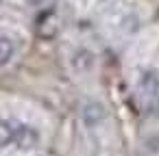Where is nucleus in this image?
Wrapping results in <instances>:
<instances>
[{
	"label": "nucleus",
	"instance_id": "f257e3e1",
	"mask_svg": "<svg viewBox=\"0 0 159 156\" xmlns=\"http://www.w3.org/2000/svg\"><path fill=\"white\" fill-rule=\"evenodd\" d=\"M135 95L144 113H150V115L159 113V70L146 67L137 74Z\"/></svg>",
	"mask_w": 159,
	"mask_h": 156
},
{
	"label": "nucleus",
	"instance_id": "f03ea898",
	"mask_svg": "<svg viewBox=\"0 0 159 156\" xmlns=\"http://www.w3.org/2000/svg\"><path fill=\"white\" fill-rule=\"evenodd\" d=\"M37 143H39V132H37L33 126H29V124H20V121H16V137H13V145H16L18 150L29 152V150L37 147Z\"/></svg>",
	"mask_w": 159,
	"mask_h": 156
},
{
	"label": "nucleus",
	"instance_id": "7ed1b4c3",
	"mask_svg": "<svg viewBox=\"0 0 159 156\" xmlns=\"http://www.w3.org/2000/svg\"><path fill=\"white\" fill-rule=\"evenodd\" d=\"M81 117H83L85 126H98L105 119V106L100 102H87L81 108Z\"/></svg>",
	"mask_w": 159,
	"mask_h": 156
},
{
	"label": "nucleus",
	"instance_id": "20e7f679",
	"mask_svg": "<svg viewBox=\"0 0 159 156\" xmlns=\"http://www.w3.org/2000/svg\"><path fill=\"white\" fill-rule=\"evenodd\" d=\"M72 65H74L76 72L87 74V72L94 67V54H92V50H87V48H79V50L74 52V57H72Z\"/></svg>",
	"mask_w": 159,
	"mask_h": 156
},
{
	"label": "nucleus",
	"instance_id": "39448f33",
	"mask_svg": "<svg viewBox=\"0 0 159 156\" xmlns=\"http://www.w3.org/2000/svg\"><path fill=\"white\" fill-rule=\"evenodd\" d=\"M16 41L7 35H0V67H7L13 59H16Z\"/></svg>",
	"mask_w": 159,
	"mask_h": 156
},
{
	"label": "nucleus",
	"instance_id": "423d86ee",
	"mask_svg": "<svg viewBox=\"0 0 159 156\" xmlns=\"http://www.w3.org/2000/svg\"><path fill=\"white\" fill-rule=\"evenodd\" d=\"M13 137H16V121L0 117V147L13 145Z\"/></svg>",
	"mask_w": 159,
	"mask_h": 156
}]
</instances>
